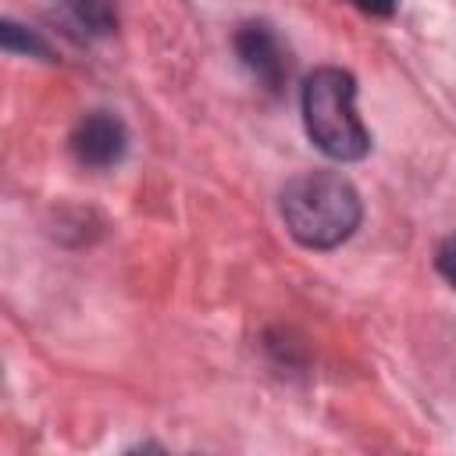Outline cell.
<instances>
[{
	"instance_id": "cell-7",
	"label": "cell",
	"mask_w": 456,
	"mask_h": 456,
	"mask_svg": "<svg viewBox=\"0 0 456 456\" xmlns=\"http://www.w3.org/2000/svg\"><path fill=\"white\" fill-rule=\"evenodd\" d=\"M435 264H438V271H442V278L456 289V232L438 246V256H435Z\"/></svg>"
},
{
	"instance_id": "cell-4",
	"label": "cell",
	"mask_w": 456,
	"mask_h": 456,
	"mask_svg": "<svg viewBox=\"0 0 456 456\" xmlns=\"http://www.w3.org/2000/svg\"><path fill=\"white\" fill-rule=\"evenodd\" d=\"M125 150H128V132L121 118L110 110L86 114L71 132V153L82 167H93V171L114 167L125 157Z\"/></svg>"
},
{
	"instance_id": "cell-3",
	"label": "cell",
	"mask_w": 456,
	"mask_h": 456,
	"mask_svg": "<svg viewBox=\"0 0 456 456\" xmlns=\"http://www.w3.org/2000/svg\"><path fill=\"white\" fill-rule=\"evenodd\" d=\"M235 50H239L246 71L267 93H281V86L289 78V50L267 21H246L235 32Z\"/></svg>"
},
{
	"instance_id": "cell-5",
	"label": "cell",
	"mask_w": 456,
	"mask_h": 456,
	"mask_svg": "<svg viewBox=\"0 0 456 456\" xmlns=\"http://www.w3.org/2000/svg\"><path fill=\"white\" fill-rule=\"evenodd\" d=\"M68 21L82 36H110L118 28V7L114 0H57Z\"/></svg>"
},
{
	"instance_id": "cell-2",
	"label": "cell",
	"mask_w": 456,
	"mask_h": 456,
	"mask_svg": "<svg viewBox=\"0 0 456 456\" xmlns=\"http://www.w3.org/2000/svg\"><path fill=\"white\" fill-rule=\"evenodd\" d=\"M303 125L331 160H360L370 135L356 114V82L342 68H317L303 82Z\"/></svg>"
},
{
	"instance_id": "cell-8",
	"label": "cell",
	"mask_w": 456,
	"mask_h": 456,
	"mask_svg": "<svg viewBox=\"0 0 456 456\" xmlns=\"http://www.w3.org/2000/svg\"><path fill=\"white\" fill-rule=\"evenodd\" d=\"M349 4L356 11H363V14H374V18H388L399 7V0H349Z\"/></svg>"
},
{
	"instance_id": "cell-6",
	"label": "cell",
	"mask_w": 456,
	"mask_h": 456,
	"mask_svg": "<svg viewBox=\"0 0 456 456\" xmlns=\"http://www.w3.org/2000/svg\"><path fill=\"white\" fill-rule=\"evenodd\" d=\"M0 36H4V50H11V53H18V50H25V53H39V57H46V53H50V50H46V43H43L36 32H25V28H21V25H14V21H4Z\"/></svg>"
},
{
	"instance_id": "cell-1",
	"label": "cell",
	"mask_w": 456,
	"mask_h": 456,
	"mask_svg": "<svg viewBox=\"0 0 456 456\" xmlns=\"http://www.w3.org/2000/svg\"><path fill=\"white\" fill-rule=\"evenodd\" d=\"M281 217L299 246L335 249L360 224V196L335 171H306L281 189Z\"/></svg>"
}]
</instances>
